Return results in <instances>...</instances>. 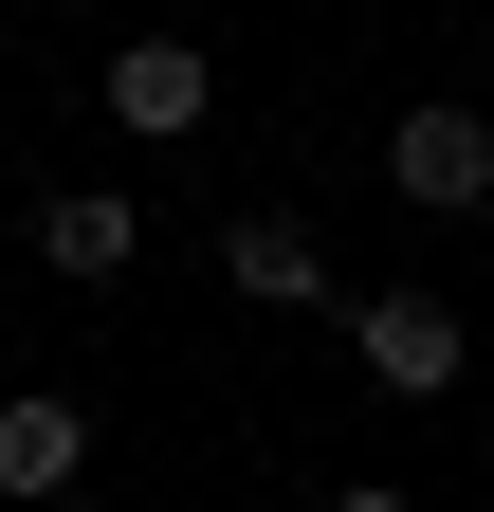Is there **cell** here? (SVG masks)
Returning <instances> with one entry per match:
<instances>
[{"label":"cell","instance_id":"6da1fadb","mask_svg":"<svg viewBox=\"0 0 494 512\" xmlns=\"http://www.w3.org/2000/svg\"><path fill=\"white\" fill-rule=\"evenodd\" d=\"M385 183L440 202V220H476V202H494V128H476V110H403V128H385Z\"/></svg>","mask_w":494,"mask_h":512},{"label":"cell","instance_id":"7a4b0ae2","mask_svg":"<svg viewBox=\"0 0 494 512\" xmlns=\"http://www.w3.org/2000/svg\"><path fill=\"white\" fill-rule=\"evenodd\" d=\"M348 311H366V366H385L403 403H440V384H458V311H440V293H348Z\"/></svg>","mask_w":494,"mask_h":512},{"label":"cell","instance_id":"3957f363","mask_svg":"<svg viewBox=\"0 0 494 512\" xmlns=\"http://www.w3.org/2000/svg\"><path fill=\"white\" fill-rule=\"evenodd\" d=\"M110 110H129V128H202V110H220V74H202L183 37H129V55H110Z\"/></svg>","mask_w":494,"mask_h":512},{"label":"cell","instance_id":"277c9868","mask_svg":"<svg viewBox=\"0 0 494 512\" xmlns=\"http://www.w3.org/2000/svg\"><path fill=\"white\" fill-rule=\"evenodd\" d=\"M220 275L257 293V311H330V275H312V238H293V220H238V238H220Z\"/></svg>","mask_w":494,"mask_h":512},{"label":"cell","instance_id":"5b68a950","mask_svg":"<svg viewBox=\"0 0 494 512\" xmlns=\"http://www.w3.org/2000/svg\"><path fill=\"white\" fill-rule=\"evenodd\" d=\"M74 458H92V421H74V403H0V494H55Z\"/></svg>","mask_w":494,"mask_h":512},{"label":"cell","instance_id":"8992f818","mask_svg":"<svg viewBox=\"0 0 494 512\" xmlns=\"http://www.w3.org/2000/svg\"><path fill=\"white\" fill-rule=\"evenodd\" d=\"M37 256H55V275H129V202H92V183H74V202L37 220Z\"/></svg>","mask_w":494,"mask_h":512},{"label":"cell","instance_id":"52a82bcc","mask_svg":"<svg viewBox=\"0 0 494 512\" xmlns=\"http://www.w3.org/2000/svg\"><path fill=\"white\" fill-rule=\"evenodd\" d=\"M330 512H421V494H385V476H348V494H330Z\"/></svg>","mask_w":494,"mask_h":512}]
</instances>
